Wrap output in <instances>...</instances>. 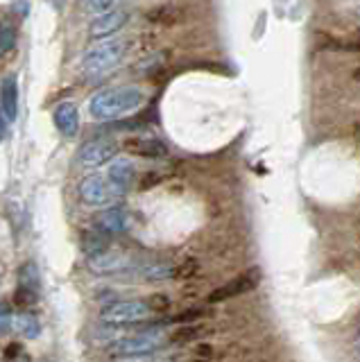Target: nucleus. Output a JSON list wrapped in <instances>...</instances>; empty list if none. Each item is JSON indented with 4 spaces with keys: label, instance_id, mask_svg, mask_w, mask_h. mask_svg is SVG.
<instances>
[{
    "label": "nucleus",
    "instance_id": "nucleus-1",
    "mask_svg": "<svg viewBox=\"0 0 360 362\" xmlns=\"http://www.w3.org/2000/svg\"><path fill=\"white\" fill-rule=\"evenodd\" d=\"M143 90L139 86H120L100 90L93 100L88 102V111L95 120H116L127 116V113L137 111L143 105Z\"/></svg>",
    "mask_w": 360,
    "mask_h": 362
},
{
    "label": "nucleus",
    "instance_id": "nucleus-2",
    "mask_svg": "<svg viewBox=\"0 0 360 362\" xmlns=\"http://www.w3.org/2000/svg\"><path fill=\"white\" fill-rule=\"evenodd\" d=\"M125 52H127V41H107L103 45H95L93 50H88L82 59V73L88 79H98V77H105L109 75L114 68L120 66V62L125 59Z\"/></svg>",
    "mask_w": 360,
    "mask_h": 362
},
{
    "label": "nucleus",
    "instance_id": "nucleus-3",
    "mask_svg": "<svg viewBox=\"0 0 360 362\" xmlns=\"http://www.w3.org/2000/svg\"><path fill=\"white\" fill-rule=\"evenodd\" d=\"M125 195H127V190L116 186L107 175H88L80 184L82 202L86 206H93V209L111 206V204L120 202Z\"/></svg>",
    "mask_w": 360,
    "mask_h": 362
},
{
    "label": "nucleus",
    "instance_id": "nucleus-4",
    "mask_svg": "<svg viewBox=\"0 0 360 362\" xmlns=\"http://www.w3.org/2000/svg\"><path fill=\"white\" fill-rule=\"evenodd\" d=\"M152 313L148 303L141 299H125V301H114L103 308L100 320L111 326H127V324H139L145 322Z\"/></svg>",
    "mask_w": 360,
    "mask_h": 362
},
{
    "label": "nucleus",
    "instance_id": "nucleus-5",
    "mask_svg": "<svg viewBox=\"0 0 360 362\" xmlns=\"http://www.w3.org/2000/svg\"><path fill=\"white\" fill-rule=\"evenodd\" d=\"M166 344V331L161 328H148V331L134 333L129 337H122L120 342L114 344V354L116 356H145L152 354L159 346Z\"/></svg>",
    "mask_w": 360,
    "mask_h": 362
},
{
    "label": "nucleus",
    "instance_id": "nucleus-6",
    "mask_svg": "<svg viewBox=\"0 0 360 362\" xmlns=\"http://www.w3.org/2000/svg\"><path fill=\"white\" fill-rule=\"evenodd\" d=\"M116 154H118V143L114 139H109V136H100V139H93L82 145L80 163L84 168H100L109 163Z\"/></svg>",
    "mask_w": 360,
    "mask_h": 362
},
{
    "label": "nucleus",
    "instance_id": "nucleus-7",
    "mask_svg": "<svg viewBox=\"0 0 360 362\" xmlns=\"http://www.w3.org/2000/svg\"><path fill=\"white\" fill-rule=\"evenodd\" d=\"M88 267H91L93 274L100 276H109V274H122L132 267V258L125 252H118V249H105L88 260Z\"/></svg>",
    "mask_w": 360,
    "mask_h": 362
},
{
    "label": "nucleus",
    "instance_id": "nucleus-8",
    "mask_svg": "<svg viewBox=\"0 0 360 362\" xmlns=\"http://www.w3.org/2000/svg\"><path fill=\"white\" fill-rule=\"evenodd\" d=\"M258 283H261V269H258V267H252V269L243 272L240 276H236L233 281H229L227 286L218 288V290L209 297V301H211V303H216V301H224V299L238 297V294H245V292H252V290L258 288Z\"/></svg>",
    "mask_w": 360,
    "mask_h": 362
},
{
    "label": "nucleus",
    "instance_id": "nucleus-9",
    "mask_svg": "<svg viewBox=\"0 0 360 362\" xmlns=\"http://www.w3.org/2000/svg\"><path fill=\"white\" fill-rule=\"evenodd\" d=\"M95 229L105 235L122 233L129 226V211L125 206H107L103 213L95 215Z\"/></svg>",
    "mask_w": 360,
    "mask_h": 362
},
{
    "label": "nucleus",
    "instance_id": "nucleus-10",
    "mask_svg": "<svg viewBox=\"0 0 360 362\" xmlns=\"http://www.w3.org/2000/svg\"><path fill=\"white\" fill-rule=\"evenodd\" d=\"M127 21H129L127 11H122V9L105 11V14H100V16L91 23V37H93V39L111 37V34H116L118 30L125 28V23H127Z\"/></svg>",
    "mask_w": 360,
    "mask_h": 362
},
{
    "label": "nucleus",
    "instance_id": "nucleus-11",
    "mask_svg": "<svg viewBox=\"0 0 360 362\" xmlns=\"http://www.w3.org/2000/svg\"><path fill=\"white\" fill-rule=\"evenodd\" d=\"M0 109H3L5 120H16L18 116V82L16 75H7L0 82Z\"/></svg>",
    "mask_w": 360,
    "mask_h": 362
},
{
    "label": "nucleus",
    "instance_id": "nucleus-12",
    "mask_svg": "<svg viewBox=\"0 0 360 362\" xmlns=\"http://www.w3.org/2000/svg\"><path fill=\"white\" fill-rule=\"evenodd\" d=\"M54 124L64 136H75L80 132V111L75 102H62L54 109Z\"/></svg>",
    "mask_w": 360,
    "mask_h": 362
},
{
    "label": "nucleus",
    "instance_id": "nucleus-13",
    "mask_svg": "<svg viewBox=\"0 0 360 362\" xmlns=\"http://www.w3.org/2000/svg\"><path fill=\"white\" fill-rule=\"evenodd\" d=\"M125 147L129 152L139 154V156H148V158H163L168 154L166 143L159 139H152V136H137V139H127Z\"/></svg>",
    "mask_w": 360,
    "mask_h": 362
},
{
    "label": "nucleus",
    "instance_id": "nucleus-14",
    "mask_svg": "<svg viewBox=\"0 0 360 362\" xmlns=\"http://www.w3.org/2000/svg\"><path fill=\"white\" fill-rule=\"evenodd\" d=\"M107 177L114 181L116 186L127 190L134 184V179H137V165H134L129 158H116V161H111Z\"/></svg>",
    "mask_w": 360,
    "mask_h": 362
},
{
    "label": "nucleus",
    "instance_id": "nucleus-15",
    "mask_svg": "<svg viewBox=\"0 0 360 362\" xmlns=\"http://www.w3.org/2000/svg\"><path fill=\"white\" fill-rule=\"evenodd\" d=\"M175 269L177 265L170 263V260H152V263H145L143 267H139V274L145 281H168L175 279Z\"/></svg>",
    "mask_w": 360,
    "mask_h": 362
},
{
    "label": "nucleus",
    "instance_id": "nucleus-16",
    "mask_svg": "<svg viewBox=\"0 0 360 362\" xmlns=\"http://www.w3.org/2000/svg\"><path fill=\"white\" fill-rule=\"evenodd\" d=\"M16 328L28 339H37L41 335V324H39V320L32 313H21L16 317Z\"/></svg>",
    "mask_w": 360,
    "mask_h": 362
},
{
    "label": "nucleus",
    "instance_id": "nucleus-17",
    "mask_svg": "<svg viewBox=\"0 0 360 362\" xmlns=\"http://www.w3.org/2000/svg\"><path fill=\"white\" fill-rule=\"evenodd\" d=\"M16 41H18L16 28L9 25V23H3V25H0V57L12 52L16 48Z\"/></svg>",
    "mask_w": 360,
    "mask_h": 362
},
{
    "label": "nucleus",
    "instance_id": "nucleus-18",
    "mask_svg": "<svg viewBox=\"0 0 360 362\" xmlns=\"http://www.w3.org/2000/svg\"><path fill=\"white\" fill-rule=\"evenodd\" d=\"M18 281H21V288L39 292V269H37V265L35 263H25L23 267L18 269Z\"/></svg>",
    "mask_w": 360,
    "mask_h": 362
},
{
    "label": "nucleus",
    "instance_id": "nucleus-19",
    "mask_svg": "<svg viewBox=\"0 0 360 362\" xmlns=\"http://www.w3.org/2000/svg\"><path fill=\"white\" fill-rule=\"evenodd\" d=\"M82 249L88 256H95L100 252H105L107 243H105V238L100 233H82Z\"/></svg>",
    "mask_w": 360,
    "mask_h": 362
},
{
    "label": "nucleus",
    "instance_id": "nucleus-20",
    "mask_svg": "<svg viewBox=\"0 0 360 362\" xmlns=\"http://www.w3.org/2000/svg\"><path fill=\"white\" fill-rule=\"evenodd\" d=\"M204 335V328L202 326H184L173 335V342H193V339Z\"/></svg>",
    "mask_w": 360,
    "mask_h": 362
},
{
    "label": "nucleus",
    "instance_id": "nucleus-21",
    "mask_svg": "<svg viewBox=\"0 0 360 362\" xmlns=\"http://www.w3.org/2000/svg\"><path fill=\"white\" fill-rule=\"evenodd\" d=\"M14 301L21 305V308H32V305H35V303L39 301V292L18 286V290H16V294H14Z\"/></svg>",
    "mask_w": 360,
    "mask_h": 362
},
{
    "label": "nucleus",
    "instance_id": "nucleus-22",
    "mask_svg": "<svg viewBox=\"0 0 360 362\" xmlns=\"http://www.w3.org/2000/svg\"><path fill=\"white\" fill-rule=\"evenodd\" d=\"M12 324H14L12 308H9L7 301H0V335H5V333L12 331Z\"/></svg>",
    "mask_w": 360,
    "mask_h": 362
},
{
    "label": "nucleus",
    "instance_id": "nucleus-23",
    "mask_svg": "<svg viewBox=\"0 0 360 362\" xmlns=\"http://www.w3.org/2000/svg\"><path fill=\"white\" fill-rule=\"evenodd\" d=\"M195 272H197V260L195 258H186L184 263L175 269V279H188V276H193Z\"/></svg>",
    "mask_w": 360,
    "mask_h": 362
},
{
    "label": "nucleus",
    "instance_id": "nucleus-24",
    "mask_svg": "<svg viewBox=\"0 0 360 362\" xmlns=\"http://www.w3.org/2000/svg\"><path fill=\"white\" fill-rule=\"evenodd\" d=\"M145 303H148L150 313H163L168 310V305H170V299H168L166 294H152L150 301H145Z\"/></svg>",
    "mask_w": 360,
    "mask_h": 362
},
{
    "label": "nucleus",
    "instance_id": "nucleus-25",
    "mask_svg": "<svg viewBox=\"0 0 360 362\" xmlns=\"http://www.w3.org/2000/svg\"><path fill=\"white\" fill-rule=\"evenodd\" d=\"M86 3L93 11H98V14H105V11H111V7L116 5V0H86Z\"/></svg>",
    "mask_w": 360,
    "mask_h": 362
},
{
    "label": "nucleus",
    "instance_id": "nucleus-26",
    "mask_svg": "<svg viewBox=\"0 0 360 362\" xmlns=\"http://www.w3.org/2000/svg\"><path fill=\"white\" fill-rule=\"evenodd\" d=\"M195 358L202 360V362H209V360L213 358V346H211V344H202V346H197Z\"/></svg>",
    "mask_w": 360,
    "mask_h": 362
},
{
    "label": "nucleus",
    "instance_id": "nucleus-27",
    "mask_svg": "<svg viewBox=\"0 0 360 362\" xmlns=\"http://www.w3.org/2000/svg\"><path fill=\"white\" fill-rule=\"evenodd\" d=\"M202 317V310H186L184 315H179V317H175V322H193V320H199Z\"/></svg>",
    "mask_w": 360,
    "mask_h": 362
},
{
    "label": "nucleus",
    "instance_id": "nucleus-28",
    "mask_svg": "<svg viewBox=\"0 0 360 362\" xmlns=\"http://www.w3.org/2000/svg\"><path fill=\"white\" fill-rule=\"evenodd\" d=\"M5 136H7V120L3 113H0V143L5 141Z\"/></svg>",
    "mask_w": 360,
    "mask_h": 362
},
{
    "label": "nucleus",
    "instance_id": "nucleus-29",
    "mask_svg": "<svg viewBox=\"0 0 360 362\" xmlns=\"http://www.w3.org/2000/svg\"><path fill=\"white\" fill-rule=\"evenodd\" d=\"M18 354H21V346H18V344H9L5 356H7V358H14V356H18Z\"/></svg>",
    "mask_w": 360,
    "mask_h": 362
},
{
    "label": "nucleus",
    "instance_id": "nucleus-30",
    "mask_svg": "<svg viewBox=\"0 0 360 362\" xmlns=\"http://www.w3.org/2000/svg\"><path fill=\"white\" fill-rule=\"evenodd\" d=\"M41 362H52V360H41Z\"/></svg>",
    "mask_w": 360,
    "mask_h": 362
}]
</instances>
